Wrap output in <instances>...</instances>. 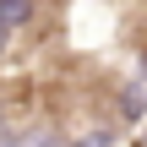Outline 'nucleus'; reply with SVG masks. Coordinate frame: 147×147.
Returning <instances> with one entry per match:
<instances>
[{"label":"nucleus","instance_id":"1","mask_svg":"<svg viewBox=\"0 0 147 147\" xmlns=\"http://www.w3.org/2000/svg\"><path fill=\"white\" fill-rule=\"evenodd\" d=\"M33 16H38V0H0V22H5L11 33H22Z\"/></svg>","mask_w":147,"mask_h":147},{"label":"nucleus","instance_id":"2","mask_svg":"<svg viewBox=\"0 0 147 147\" xmlns=\"http://www.w3.org/2000/svg\"><path fill=\"white\" fill-rule=\"evenodd\" d=\"M11 38H16V33H11V27L0 22V55H5V44H11Z\"/></svg>","mask_w":147,"mask_h":147},{"label":"nucleus","instance_id":"3","mask_svg":"<svg viewBox=\"0 0 147 147\" xmlns=\"http://www.w3.org/2000/svg\"><path fill=\"white\" fill-rule=\"evenodd\" d=\"M142 147H147V131H142Z\"/></svg>","mask_w":147,"mask_h":147}]
</instances>
